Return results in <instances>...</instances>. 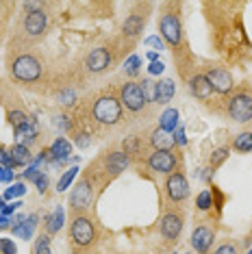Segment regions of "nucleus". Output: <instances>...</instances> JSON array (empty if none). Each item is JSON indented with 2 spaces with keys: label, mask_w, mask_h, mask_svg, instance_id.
Returning a JSON list of instances; mask_svg holds the SVG:
<instances>
[{
  "label": "nucleus",
  "mask_w": 252,
  "mask_h": 254,
  "mask_svg": "<svg viewBox=\"0 0 252 254\" xmlns=\"http://www.w3.org/2000/svg\"><path fill=\"white\" fill-rule=\"evenodd\" d=\"M148 165L152 167L154 172H161V174H170L176 167V159L172 152H163V150H154L148 159Z\"/></svg>",
  "instance_id": "9"
},
{
  "label": "nucleus",
  "mask_w": 252,
  "mask_h": 254,
  "mask_svg": "<svg viewBox=\"0 0 252 254\" xmlns=\"http://www.w3.org/2000/svg\"><path fill=\"white\" fill-rule=\"evenodd\" d=\"M161 130L165 132H174L179 128V111L176 109H168V111H163L161 115V126H159Z\"/></svg>",
  "instance_id": "20"
},
{
  "label": "nucleus",
  "mask_w": 252,
  "mask_h": 254,
  "mask_svg": "<svg viewBox=\"0 0 252 254\" xmlns=\"http://www.w3.org/2000/svg\"><path fill=\"white\" fill-rule=\"evenodd\" d=\"M109 63H111V53H109L107 48H96L91 50L87 55V59H85V65H87L89 72H105L109 67Z\"/></svg>",
  "instance_id": "11"
},
{
  "label": "nucleus",
  "mask_w": 252,
  "mask_h": 254,
  "mask_svg": "<svg viewBox=\"0 0 252 254\" xmlns=\"http://www.w3.org/2000/svg\"><path fill=\"white\" fill-rule=\"evenodd\" d=\"M139 65H141L139 57H130V59L124 63V70H126V74H128V76H135V74L139 72Z\"/></svg>",
  "instance_id": "30"
},
{
  "label": "nucleus",
  "mask_w": 252,
  "mask_h": 254,
  "mask_svg": "<svg viewBox=\"0 0 252 254\" xmlns=\"http://www.w3.org/2000/svg\"><path fill=\"white\" fill-rule=\"evenodd\" d=\"M24 176H26V178H33V181H37V178L42 176V174H39L35 167H31V170H26V172H24Z\"/></svg>",
  "instance_id": "43"
},
{
  "label": "nucleus",
  "mask_w": 252,
  "mask_h": 254,
  "mask_svg": "<svg viewBox=\"0 0 252 254\" xmlns=\"http://www.w3.org/2000/svg\"><path fill=\"white\" fill-rule=\"evenodd\" d=\"M94 118L98 120L100 124H118L122 120V105H120L118 98L113 96H102L96 100L94 105Z\"/></svg>",
  "instance_id": "1"
},
{
  "label": "nucleus",
  "mask_w": 252,
  "mask_h": 254,
  "mask_svg": "<svg viewBox=\"0 0 252 254\" xmlns=\"http://www.w3.org/2000/svg\"><path fill=\"white\" fill-rule=\"evenodd\" d=\"M74 91L72 89H65V91H61L59 94V100H61V105H65V107H70V105H74Z\"/></svg>",
  "instance_id": "35"
},
{
  "label": "nucleus",
  "mask_w": 252,
  "mask_h": 254,
  "mask_svg": "<svg viewBox=\"0 0 252 254\" xmlns=\"http://www.w3.org/2000/svg\"><path fill=\"white\" fill-rule=\"evenodd\" d=\"M150 141H152L154 148H157V150H163V152H170L172 146H174V137H172L170 132L161 130V128H157V130L152 132Z\"/></svg>",
  "instance_id": "17"
},
{
  "label": "nucleus",
  "mask_w": 252,
  "mask_h": 254,
  "mask_svg": "<svg viewBox=\"0 0 252 254\" xmlns=\"http://www.w3.org/2000/svg\"><path fill=\"white\" fill-rule=\"evenodd\" d=\"M196 204H198L200 211H209L211 206H213V200H211V191H202V193H200L198 200H196Z\"/></svg>",
  "instance_id": "29"
},
{
  "label": "nucleus",
  "mask_w": 252,
  "mask_h": 254,
  "mask_svg": "<svg viewBox=\"0 0 252 254\" xmlns=\"http://www.w3.org/2000/svg\"><path fill=\"white\" fill-rule=\"evenodd\" d=\"M35 185H37V189H39V191H46V187H48V178H46V176H39L37 178V181H35Z\"/></svg>",
  "instance_id": "41"
},
{
  "label": "nucleus",
  "mask_w": 252,
  "mask_h": 254,
  "mask_svg": "<svg viewBox=\"0 0 252 254\" xmlns=\"http://www.w3.org/2000/svg\"><path fill=\"white\" fill-rule=\"evenodd\" d=\"M120 102L128 111H141L146 107V87L141 83H126L120 91Z\"/></svg>",
  "instance_id": "3"
},
{
  "label": "nucleus",
  "mask_w": 252,
  "mask_h": 254,
  "mask_svg": "<svg viewBox=\"0 0 252 254\" xmlns=\"http://www.w3.org/2000/svg\"><path fill=\"white\" fill-rule=\"evenodd\" d=\"M213 239H215L213 230L207 228V226H198V228L191 233V248H193V250H196L198 254H207L209 248L213 246Z\"/></svg>",
  "instance_id": "10"
},
{
  "label": "nucleus",
  "mask_w": 252,
  "mask_h": 254,
  "mask_svg": "<svg viewBox=\"0 0 252 254\" xmlns=\"http://www.w3.org/2000/svg\"><path fill=\"white\" fill-rule=\"evenodd\" d=\"M0 252L2 254H15L18 252V248L11 239H0Z\"/></svg>",
  "instance_id": "34"
},
{
  "label": "nucleus",
  "mask_w": 252,
  "mask_h": 254,
  "mask_svg": "<svg viewBox=\"0 0 252 254\" xmlns=\"http://www.w3.org/2000/svg\"><path fill=\"white\" fill-rule=\"evenodd\" d=\"M61 226H63V211L57 209L48 219V230L50 233H57V230H61Z\"/></svg>",
  "instance_id": "25"
},
{
  "label": "nucleus",
  "mask_w": 252,
  "mask_h": 254,
  "mask_svg": "<svg viewBox=\"0 0 252 254\" xmlns=\"http://www.w3.org/2000/svg\"><path fill=\"white\" fill-rule=\"evenodd\" d=\"M204 76H207L211 87H213V91H217V94H228V91L233 89V76H231V72L228 70H224V67L209 70Z\"/></svg>",
  "instance_id": "7"
},
{
  "label": "nucleus",
  "mask_w": 252,
  "mask_h": 254,
  "mask_svg": "<svg viewBox=\"0 0 252 254\" xmlns=\"http://www.w3.org/2000/svg\"><path fill=\"white\" fill-rule=\"evenodd\" d=\"M146 44H148V46H154L157 50H163V44H161V39H159V37H148Z\"/></svg>",
  "instance_id": "39"
},
{
  "label": "nucleus",
  "mask_w": 252,
  "mask_h": 254,
  "mask_svg": "<svg viewBox=\"0 0 252 254\" xmlns=\"http://www.w3.org/2000/svg\"><path fill=\"white\" fill-rule=\"evenodd\" d=\"M233 148L237 152H252V132H242V135L235 137Z\"/></svg>",
  "instance_id": "23"
},
{
  "label": "nucleus",
  "mask_w": 252,
  "mask_h": 254,
  "mask_svg": "<svg viewBox=\"0 0 252 254\" xmlns=\"http://www.w3.org/2000/svg\"><path fill=\"white\" fill-rule=\"evenodd\" d=\"M183 233V217L176 213H168L161 217V235L165 239H179V235Z\"/></svg>",
  "instance_id": "13"
},
{
  "label": "nucleus",
  "mask_w": 252,
  "mask_h": 254,
  "mask_svg": "<svg viewBox=\"0 0 252 254\" xmlns=\"http://www.w3.org/2000/svg\"><path fill=\"white\" fill-rule=\"evenodd\" d=\"M228 115L239 124L250 122L252 120V96L239 94V96L231 98V102H228Z\"/></svg>",
  "instance_id": "4"
},
{
  "label": "nucleus",
  "mask_w": 252,
  "mask_h": 254,
  "mask_svg": "<svg viewBox=\"0 0 252 254\" xmlns=\"http://www.w3.org/2000/svg\"><path fill=\"white\" fill-rule=\"evenodd\" d=\"M163 67H165V65H163L161 61H154L152 65H150V74H161V72H163Z\"/></svg>",
  "instance_id": "42"
},
{
  "label": "nucleus",
  "mask_w": 252,
  "mask_h": 254,
  "mask_svg": "<svg viewBox=\"0 0 252 254\" xmlns=\"http://www.w3.org/2000/svg\"><path fill=\"white\" fill-rule=\"evenodd\" d=\"M76 146H78V148H87V146H89V137L85 135V132L76 137Z\"/></svg>",
  "instance_id": "40"
},
{
  "label": "nucleus",
  "mask_w": 252,
  "mask_h": 254,
  "mask_svg": "<svg viewBox=\"0 0 252 254\" xmlns=\"http://www.w3.org/2000/svg\"><path fill=\"white\" fill-rule=\"evenodd\" d=\"M70 235H72V239L76 246H91L96 239V228H94V224H91V219L76 217L72 222Z\"/></svg>",
  "instance_id": "5"
},
{
  "label": "nucleus",
  "mask_w": 252,
  "mask_h": 254,
  "mask_svg": "<svg viewBox=\"0 0 252 254\" xmlns=\"http://www.w3.org/2000/svg\"><path fill=\"white\" fill-rule=\"evenodd\" d=\"M50 152H53V157L55 159H59V161H65L67 157L72 154V146H70V141H65L63 137H59L55 143H53V148H50Z\"/></svg>",
  "instance_id": "21"
},
{
  "label": "nucleus",
  "mask_w": 252,
  "mask_h": 254,
  "mask_svg": "<svg viewBox=\"0 0 252 254\" xmlns=\"http://www.w3.org/2000/svg\"><path fill=\"white\" fill-rule=\"evenodd\" d=\"M159 31L165 37V42L170 46H179L183 39V28H181V20L176 18L174 13H165L161 20H159Z\"/></svg>",
  "instance_id": "6"
},
{
  "label": "nucleus",
  "mask_w": 252,
  "mask_h": 254,
  "mask_svg": "<svg viewBox=\"0 0 252 254\" xmlns=\"http://www.w3.org/2000/svg\"><path fill=\"white\" fill-rule=\"evenodd\" d=\"M0 228H9V217L7 215H0Z\"/></svg>",
  "instance_id": "45"
},
{
  "label": "nucleus",
  "mask_w": 252,
  "mask_h": 254,
  "mask_svg": "<svg viewBox=\"0 0 252 254\" xmlns=\"http://www.w3.org/2000/svg\"><path fill=\"white\" fill-rule=\"evenodd\" d=\"M76 167H72V170H67L65 174H63V178L59 181V185H57V191H65L67 187H70V183L74 181V176H76Z\"/></svg>",
  "instance_id": "26"
},
{
  "label": "nucleus",
  "mask_w": 252,
  "mask_h": 254,
  "mask_svg": "<svg viewBox=\"0 0 252 254\" xmlns=\"http://www.w3.org/2000/svg\"><path fill=\"white\" fill-rule=\"evenodd\" d=\"M35 254H50V239L46 235H42L37 239V246H35Z\"/></svg>",
  "instance_id": "31"
},
{
  "label": "nucleus",
  "mask_w": 252,
  "mask_h": 254,
  "mask_svg": "<svg viewBox=\"0 0 252 254\" xmlns=\"http://www.w3.org/2000/svg\"><path fill=\"white\" fill-rule=\"evenodd\" d=\"M213 254H237V248H235L233 244H224V246H220Z\"/></svg>",
  "instance_id": "36"
},
{
  "label": "nucleus",
  "mask_w": 252,
  "mask_h": 254,
  "mask_svg": "<svg viewBox=\"0 0 252 254\" xmlns=\"http://www.w3.org/2000/svg\"><path fill=\"white\" fill-rule=\"evenodd\" d=\"M148 59H150V61L154 63V61H157V53H148Z\"/></svg>",
  "instance_id": "46"
},
{
  "label": "nucleus",
  "mask_w": 252,
  "mask_h": 254,
  "mask_svg": "<svg viewBox=\"0 0 252 254\" xmlns=\"http://www.w3.org/2000/svg\"><path fill=\"white\" fill-rule=\"evenodd\" d=\"M165 189H168L170 200H174V202H183L189 195V183H187V178L183 174H172L168 178Z\"/></svg>",
  "instance_id": "8"
},
{
  "label": "nucleus",
  "mask_w": 252,
  "mask_h": 254,
  "mask_svg": "<svg viewBox=\"0 0 252 254\" xmlns=\"http://www.w3.org/2000/svg\"><path fill=\"white\" fill-rule=\"evenodd\" d=\"M189 87H191V94L200 98V100H207V98L213 94V87H211V83L207 80L204 74H198V76H193L189 80Z\"/></svg>",
  "instance_id": "15"
},
{
  "label": "nucleus",
  "mask_w": 252,
  "mask_h": 254,
  "mask_svg": "<svg viewBox=\"0 0 252 254\" xmlns=\"http://www.w3.org/2000/svg\"><path fill=\"white\" fill-rule=\"evenodd\" d=\"M126 167H128V157H126L124 152H113V154H109V159H107V170L111 172V174H120V172H124Z\"/></svg>",
  "instance_id": "18"
},
{
  "label": "nucleus",
  "mask_w": 252,
  "mask_h": 254,
  "mask_svg": "<svg viewBox=\"0 0 252 254\" xmlns=\"http://www.w3.org/2000/svg\"><path fill=\"white\" fill-rule=\"evenodd\" d=\"M24 191H26V185H24V183H15L13 187L4 191V200L13 198V195H24Z\"/></svg>",
  "instance_id": "32"
},
{
  "label": "nucleus",
  "mask_w": 252,
  "mask_h": 254,
  "mask_svg": "<svg viewBox=\"0 0 252 254\" xmlns=\"http://www.w3.org/2000/svg\"><path fill=\"white\" fill-rule=\"evenodd\" d=\"M154 102H161V105H165V102L172 100V96H174V83H172L170 78H163L159 80L157 85H154Z\"/></svg>",
  "instance_id": "16"
},
{
  "label": "nucleus",
  "mask_w": 252,
  "mask_h": 254,
  "mask_svg": "<svg viewBox=\"0 0 252 254\" xmlns=\"http://www.w3.org/2000/svg\"><path fill=\"white\" fill-rule=\"evenodd\" d=\"M91 185H89V181H83L74 187V191H72V195H70V202H72V206L74 209H78V211H83V209H87V206L91 204Z\"/></svg>",
  "instance_id": "12"
},
{
  "label": "nucleus",
  "mask_w": 252,
  "mask_h": 254,
  "mask_svg": "<svg viewBox=\"0 0 252 254\" xmlns=\"http://www.w3.org/2000/svg\"><path fill=\"white\" fill-rule=\"evenodd\" d=\"M46 24H48V18H46L44 11H33V13H28L26 20H24V28H26L28 35H39V33H44Z\"/></svg>",
  "instance_id": "14"
},
{
  "label": "nucleus",
  "mask_w": 252,
  "mask_h": 254,
  "mask_svg": "<svg viewBox=\"0 0 252 254\" xmlns=\"http://www.w3.org/2000/svg\"><path fill=\"white\" fill-rule=\"evenodd\" d=\"M137 146H139V143H137L135 137H126V139H124V154H126V157L135 154L137 152Z\"/></svg>",
  "instance_id": "33"
},
{
  "label": "nucleus",
  "mask_w": 252,
  "mask_h": 254,
  "mask_svg": "<svg viewBox=\"0 0 252 254\" xmlns=\"http://www.w3.org/2000/svg\"><path fill=\"white\" fill-rule=\"evenodd\" d=\"M226 157H228V148H217L215 152L211 154V167H213V170H215L217 165H222V163H224Z\"/></svg>",
  "instance_id": "27"
},
{
  "label": "nucleus",
  "mask_w": 252,
  "mask_h": 254,
  "mask_svg": "<svg viewBox=\"0 0 252 254\" xmlns=\"http://www.w3.org/2000/svg\"><path fill=\"white\" fill-rule=\"evenodd\" d=\"M141 28H144V18H139V15H130V18H126V22H124L126 35H137V33H141Z\"/></svg>",
  "instance_id": "24"
},
{
  "label": "nucleus",
  "mask_w": 252,
  "mask_h": 254,
  "mask_svg": "<svg viewBox=\"0 0 252 254\" xmlns=\"http://www.w3.org/2000/svg\"><path fill=\"white\" fill-rule=\"evenodd\" d=\"M13 76L18 80H24V83H33V80H37L42 76V65H39V61L35 57L31 55H22L18 59L13 61Z\"/></svg>",
  "instance_id": "2"
},
{
  "label": "nucleus",
  "mask_w": 252,
  "mask_h": 254,
  "mask_svg": "<svg viewBox=\"0 0 252 254\" xmlns=\"http://www.w3.org/2000/svg\"><path fill=\"white\" fill-rule=\"evenodd\" d=\"M174 143H181V146H185V130L179 128V130H174Z\"/></svg>",
  "instance_id": "38"
},
{
  "label": "nucleus",
  "mask_w": 252,
  "mask_h": 254,
  "mask_svg": "<svg viewBox=\"0 0 252 254\" xmlns=\"http://www.w3.org/2000/svg\"><path fill=\"white\" fill-rule=\"evenodd\" d=\"M9 154H11V159H13L15 165H22V163H28V161H31V152H28V148L20 146V143H15V146L9 150Z\"/></svg>",
  "instance_id": "22"
},
{
  "label": "nucleus",
  "mask_w": 252,
  "mask_h": 254,
  "mask_svg": "<svg viewBox=\"0 0 252 254\" xmlns=\"http://www.w3.org/2000/svg\"><path fill=\"white\" fill-rule=\"evenodd\" d=\"M9 122L15 126V128H18V126H24L26 122H31V120L26 118V113H22V111H9Z\"/></svg>",
  "instance_id": "28"
},
{
  "label": "nucleus",
  "mask_w": 252,
  "mask_h": 254,
  "mask_svg": "<svg viewBox=\"0 0 252 254\" xmlns=\"http://www.w3.org/2000/svg\"><path fill=\"white\" fill-rule=\"evenodd\" d=\"M248 254H252V250H250V252H248Z\"/></svg>",
  "instance_id": "47"
},
{
  "label": "nucleus",
  "mask_w": 252,
  "mask_h": 254,
  "mask_svg": "<svg viewBox=\"0 0 252 254\" xmlns=\"http://www.w3.org/2000/svg\"><path fill=\"white\" fill-rule=\"evenodd\" d=\"M0 163L2 165H7V167H13V159H11V154L9 152H4V150H0Z\"/></svg>",
  "instance_id": "37"
},
{
  "label": "nucleus",
  "mask_w": 252,
  "mask_h": 254,
  "mask_svg": "<svg viewBox=\"0 0 252 254\" xmlns=\"http://www.w3.org/2000/svg\"><path fill=\"white\" fill-rule=\"evenodd\" d=\"M0 174H2V170H0Z\"/></svg>",
  "instance_id": "48"
},
{
  "label": "nucleus",
  "mask_w": 252,
  "mask_h": 254,
  "mask_svg": "<svg viewBox=\"0 0 252 254\" xmlns=\"http://www.w3.org/2000/svg\"><path fill=\"white\" fill-rule=\"evenodd\" d=\"M0 178H2L4 183H9L11 178H13V174H11V170H9V167H4V170H2V174H0Z\"/></svg>",
  "instance_id": "44"
},
{
  "label": "nucleus",
  "mask_w": 252,
  "mask_h": 254,
  "mask_svg": "<svg viewBox=\"0 0 252 254\" xmlns=\"http://www.w3.org/2000/svg\"><path fill=\"white\" fill-rule=\"evenodd\" d=\"M37 137V126L33 122H26L24 126H18L15 128V141L20 143V146H24V143L33 141Z\"/></svg>",
  "instance_id": "19"
}]
</instances>
